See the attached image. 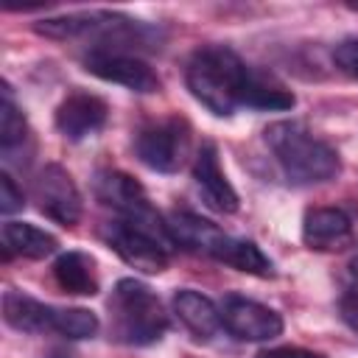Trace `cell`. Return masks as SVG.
Wrapping results in <instances>:
<instances>
[{"mask_svg": "<svg viewBox=\"0 0 358 358\" xmlns=\"http://www.w3.org/2000/svg\"><path fill=\"white\" fill-rule=\"evenodd\" d=\"M252 70L255 67H249L232 48L201 45L187 59L185 84L204 109H210L215 117H229L238 106H243Z\"/></svg>", "mask_w": 358, "mask_h": 358, "instance_id": "1", "label": "cell"}, {"mask_svg": "<svg viewBox=\"0 0 358 358\" xmlns=\"http://www.w3.org/2000/svg\"><path fill=\"white\" fill-rule=\"evenodd\" d=\"M36 34L48 39H92V50H112V53H129L134 48H159L162 36L157 28L131 20L117 11H81V14H64V17H48L34 25Z\"/></svg>", "mask_w": 358, "mask_h": 358, "instance_id": "2", "label": "cell"}, {"mask_svg": "<svg viewBox=\"0 0 358 358\" xmlns=\"http://www.w3.org/2000/svg\"><path fill=\"white\" fill-rule=\"evenodd\" d=\"M263 140L274 154L277 165L294 185H322L338 176L341 157L338 151L316 137L299 120H274L266 126Z\"/></svg>", "mask_w": 358, "mask_h": 358, "instance_id": "3", "label": "cell"}, {"mask_svg": "<svg viewBox=\"0 0 358 358\" xmlns=\"http://www.w3.org/2000/svg\"><path fill=\"white\" fill-rule=\"evenodd\" d=\"M112 336L129 347L157 344L168 330V313L159 296L140 280L123 277L109 296Z\"/></svg>", "mask_w": 358, "mask_h": 358, "instance_id": "4", "label": "cell"}, {"mask_svg": "<svg viewBox=\"0 0 358 358\" xmlns=\"http://www.w3.org/2000/svg\"><path fill=\"white\" fill-rule=\"evenodd\" d=\"M95 193L106 207H112L120 215V221H126L134 229L157 238L165 249L176 246V241H173V235L168 229V221H162V215L151 207L143 185L137 179H131L129 173H123V171H101L95 176Z\"/></svg>", "mask_w": 358, "mask_h": 358, "instance_id": "5", "label": "cell"}, {"mask_svg": "<svg viewBox=\"0 0 358 358\" xmlns=\"http://www.w3.org/2000/svg\"><path fill=\"white\" fill-rule=\"evenodd\" d=\"M190 151V123L179 115L145 123L134 137L137 159L157 173H176Z\"/></svg>", "mask_w": 358, "mask_h": 358, "instance_id": "6", "label": "cell"}, {"mask_svg": "<svg viewBox=\"0 0 358 358\" xmlns=\"http://www.w3.org/2000/svg\"><path fill=\"white\" fill-rule=\"evenodd\" d=\"M221 324L238 341H271L282 333V316L274 308L241 294L224 296Z\"/></svg>", "mask_w": 358, "mask_h": 358, "instance_id": "7", "label": "cell"}, {"mask_svg": "<svg viewBox=\"0 0 358 358\" xmlns=\"http://www.w3.org/2000/svg\"><path fill=\"white\" fill-rule=\"evenodd\" d=\"M34 196H36V204L39 210L62 224V227H76L81 221V213H84V204H81V193L73 182V176L56 165V162H48L36 179H34Z\"/></svg>", "mask_w": 358, "mask_h": 358, "instance_id": "8", "label": "cell"}, {"mask_svg": "<svg viewBox=\"0 0 358 358\" xmlns=\"http://www.w3.org/2000/svg\"><path fill=\"white\" fill-rule=\"evenodd\" d=\"M101 238L106 241V246L131 268H140L145 274H159L168 268L171 260V249H165L157 238L134 229L126 221H109L101 229Z\"/></svg>", "mask_w": 358, "mask_h": 358, "instance_id": "9", "label": "cell"}, {"mask_svg": "<svg viewBox=\"0 0 358 358\" xmlns=\"http://www.w3.org/2000/svg\"><path fill=\"white\" fill-rule=\"evenodd\" d=\"M84 70L98 76L101 81L120 84L131 92H159L162 81L154 73V67L131 53H112V50H90L84 56Z\"/></svg>", "mask_w": 358, "mask_h": 358, "instance_id": "10", "label": "cell"}, {"mask_svg": "<svg viewBox=\"0 0 358 358\" xmlns=\"http://www.w3.org/2000/svg\"><path fill=\"white\" fill-rule=\"evenodd\" d=\"M193 182H196V187H199V193H201L207 207H213L215 213H224V215L238 213V207H241L238 190L227 179V173L221 168V159H218V148L210 140H204L201 148L196 151Z\"/></svg>", "mask_w": 358, "mask_h": 358, "instance_id": "11", "label": "cell"}, {"mask_svg": "<svg viewBox=\"0 0 358 358\" xmlns=\"http://www.w3.org/2000/svg\"><path fill=\"white\" fill-rule=\"evenodd\" d=\"M106 117H109L106 101L98 98V95H92V92H84V90L70 92L56 106V115H53L59 134L67 137V140H73V143L98 134L106 126Z\"/></svg>", "mask_w": 358, "mask_h": 358, "instance_id": "12", "label": "cell"}, {"mask_svg": "<svg viewBox=\"0 0 358 358\" xmlns=\"http://www.w3.org/2000/svg\"><path fill=\"white\" fill-rule=\"evenodd\" d=\"M302 243L316 252H338L352 243V221L338 207H313L302 218Z\"/></svg>", "mask_w": 358, "mask_h": 358, "instance_id": "13", "label": "cell"}, {"mask_svg": "<svg viewBox=\"0 0 358 358\" xmlns=\"http://www.w3.org/2000/svg\"><path fill=\"white\" fill-rule=\"evenodd\" d=\"M173 310L179 322L193 333L196 341H210L224 324H221V308L215 302L193 288H179L173 294Z\"/></svg>", "mask_w": 358, "mask_h": 358, "instance_id": "14", "label": "cell"}, {"mask_svg": "<svg viewBox=\"0 0 358 358\" xmlns=\"http://www.w3.org/2000/svg\"><path fill=\"white\" fill-rule=\"evenodd\" d=\"M168 229H171L176 246L182 243L185 249H193V252L207 255V257H213L218 252L221 241L227 238V232L218 229L213 221H207V218H201L196 213H187V210L173 213L168 218Z\"/></svg>", "mask_w": 358, "mask_h": 358, "instance_id": "15", "label": "cell"}, {"mask_svg": "<svg viewBox=\"0 0 358 358\" xmlns=\"http://www.w3.org/2000/svg\"><path fill=\"white\" fill-rule=\"evenodd\" d=\"M3 319L20 333H53V305H45L17 288L3 294Z\"/></svg>", "mask_w": 358, "mask_h": 358, "instance_id": "16", "label": "cell"}, {"mask_svg": "<svg viewBox=\"0 0 358 358\" xmlns=\"http://www.w3.org/2000/svg\"><path fill=\"white\" fill-rule=\"evenodd\" d=\"M53 277L62 291L76 294V296H92L98 294V268L95 257L87 252H62L53 260Z\"/></svg>", "mask_w": 358, "mask_h": 358, "instance_id": "17", "label": "cell"}, {"mask_svg": "<svg viewBox=\"0 0 358 358\" xmlns=\"http://www.w3.org/2000/svg\"><path fill=\"white\" fill-rule=\"evenodd\" d=\"M0 235H3L6 255H20V257H31V260L48 257L59 246V241L50 232L39 229L34 224H25V221H6Z\"/></svg>", "mask_w": 358, "mask_h": 358, "instance_id": "18", "label": "cell"}, {"mask_svg": "<svg viewBox=\"0 0 358 358\" xmlns=\"http://www.w3.org/2000/svg\"><path fill=\"white\" fill-rule=\"evenodd\" d=\"M213 260H218L235 271L252 274V277H274V263L260 252V246L255 241H246V238L227 235Z\"/></svg>", "mask_w": 358, "mask_h": 358, "instance_id": "19", "label": "cell"}, {"mask_svg": "<svg viewBox=\"0 0 358 358\" xmlns=\"http://www.w3.org/2000/svg\"><path fill=\"white\" fill-rule=\"evenodd\" d=\"M294 103H296V98L291 90H285L277 78H271L260 70H252V78H249L246 92H243V106L277 112V109H291Z\"/></svg>", "mask_w": 358, "mask_h": 358, "instance_id": "20", "label": "cell"}, {"mask_svg": "<svg viewBox=\"0 0 358 358\" xmlns=\"http://www.w3.org/2000/svg\"><path fill=\"white\" fill-rule=\"evenodd\" d=\"M28 137V123L22 109L14 103L11 87L3 84V103H0V148L6 157H11V151L17 145H22Z\"/></svg>", "mask_w": 358, "mask_h": 358, "instance_id": "21", "label": "cell"}, {"mask_svg": "<svg viewBox=\"0 0 358 358\" xmlns=\"http://www.w3.org/2000/svg\"><path fill=\"white\" fill-rule=\"evenodd\" d=\"M101 322L87 308H53V333L64 338H92Z\"/></svg>", "mask_w": 358, "mask_h": 358, "instance_id": "22", "label": "cell"}, {"mask_svg": "<svg viewBox=\"0 0 358 358\" xmlns=\"http://www.w3.org/2000/svg\"><path fill=\"white\" fill-rule=\"evenodd\" d=\"M333 64L344 76H350V78L358 81V36H344V39L336 42V48H333Z\"/></svg>", "mask_w": 358, "mask_h": 358, "instance_id": "23", "label": "cell"}, {"mask_svg": "<svg viewBox=\"0 0 358 358\" xmlns=\"http://www.w3.org/2000/svg\"><path fill=\"white\" fill-rule=\"evenodd\" d=\"M25 199H22V190L17 187V182L11 179V173H0V213L3 215H11L17 210H22Z\"/></svg>", "mask_w": 358, "mask_h": 358, "instance_id": "24", "label": "cell"}, {"mask_svg": "<svg viewBox=\"0 0 358 358\" xmlns=\"http://www.w3.org/2000/svg\"><path fill=\"white\" fill-rule=\"evenodd\" d=\"M338 316L358 336V282H352V285L344 288V294L338 299Z\"/></svg>", "mask_w": 358, "mask_h": 358, "instance_id": "25", "label": "cell"}, {"mask_svg": "<svg viewBox=\"0 0 358 358\" xmlns=\"http://www.w3.org/2000/svg\"><path fill=\"white\" fill-rule=\"evenodd\" d=\"M257 358H324V355L302 350V347H277V350H263Z\"/></svg>", "mask_w": 358, "mask_h": 358, "instance_id": "26", "label": "cell"}, {"mask_svg": "<svg viewBox=\"0 0 358 358\" xmlns=\"http://www.w3.org/2000/svg\"><path fill=\"white\" fill-rule=\"evenodd\" d=\"M350 268H352V274H358V255L352 257V263H350Z\"/></svg>", "mask_w": 358, "mask_h": 358, "instance_id": "27", "label": "cell"}, {"mask_svg": "<svg viewBox=\"0 0 358 358\" xmlns=\"http://www.w3.org/2000/svg\"><path fill=\"white\" fill-rule=\"evenodd\" d=\"M347 8H352V11H358V3H347Z\"/></svg>", "mask_w": 358, "mask_h": 358, "instance_id": "28", "label": "cell"}]
</instances>
